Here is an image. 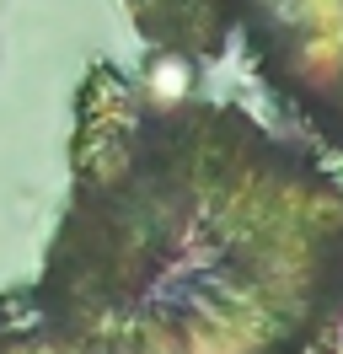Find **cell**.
Listing matches in <instances>:
<instances>
[{
  "label": "cell",
  "mask_w": 343,
  "mask_h": 354,
  "mask_svg": "<svg viewBox=\"0 0 343 354\" xmlns=\"http://www.w3.org/2000/svg\"><path fill=\"white\" fill-rule=\"evenodd\" d=\"M21 290L70 354H338L343 156L204 91L150 102L102 59Z\"/></svg>",
  "instance_id": "6da1fadb"
},
{
  "label": "cell",
  "mask_w": 343,
  "mask_h": 354,
  "mask_svg": "<svg viewBox=\"0 0 343 354\" xmlns=\"http://www.w3.org/2000/svg\"><path fill=\"white\" fill-rule=\"evenodd\" d=\"M145 48L210 70L241 48L284 129L343 156V0H124Z\"/></svg>",
  "instance_id": "7a4b0ae2"
},
{
  "label": "cell",
  "mask_w": 343,
  "mask_h": 354,
  "mask_svg": "<svg viewBox=\"0 0 343 354\" xmlns=\"http://www.w3.org/2000/svg\"><path fill=\"white\" fill-rule=\"evenodd\" d=\"M0 354H70V349L43 328L27 290H6L0 295Z\"/></svg>",
  "instance_id": "3957f363"
},
{
  "label": "cell",
  "mask_w": 343,
  "mask_h": 354,
  "mask_svg": "<svg viewBox=\"0 0 343 354\" xmlns=\"http://www.w3.org/2000/svg\"><path fill=\"white\" fill-rule=\"evenodd\" d=\"M134 81L150 102H183L198 91V65H188L183 54H167V48H145V65Z\"/></svg>",
  "instance_id": "277c9868"
}]
</instances>
